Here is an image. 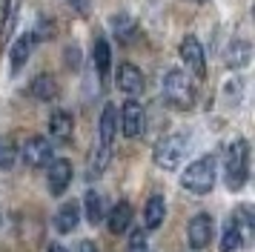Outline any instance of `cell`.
<instances>
[{"instance_id": "obj_9", "label": "cell", "mask_w": 255, "mask_h": 252, "mask_svg": "<svg viewBox=\"0 0 255 252\" xmlns=\"http://www.w3.org/2000/svg\"><path fill=\"white\" fill-rule=\"evenodd\" d=\"M23 160L29 166H46L49 160H52V143H49L46 137H29L23 143Z\"/></svg>"}, {"instance_id": "obj_16", "label": "cell", "mask_w": 255, "mask_h": 252, "mask_svg": "<svg viewBox=\"0 0 255 252\" xmlns=\"http://www.w3.org/2000/svg\"><path fill=\"white\" fill-rule=\"evenodd\" d=\"M78 221H81V209H78V204H63L58 209V215H55V227H58V232H72V229L78 227Z\"/></svg>"}, {"instance_id": "obj_13", "label": "cell", "mask_w": 255, "mask_h": 252, "mask_svg": "<svg viewBox=\"0 0 255 252\" xmlns=\"http://www.w3.org/2000/svg\"><path fill=\"white\" fill-rule=\"evenodd\" d=\"M29 92L35 95L37 101H55L60 89H58V80L52 78V75H37V78L32 80Z\"/></svg>"}, {"instance_id": "obj_28", "label": "cell", "mask_w": 255, "mask_h": 252, "mask_svg": "<svg viewBox=\"0 0 255 252\" xmlns=\"http://www.w3.org/2000/svg\"><path fill=\"white\" fill-rule=\"evenodd\" d=\"M129 252H152V250H146V247H132Z\"/></svg>"}, {"instance_id": "obj_27", "label": "cell", "mask_w": 255, "mask_h": 252, "mask_svg": "<svg viewBox=\"0 0 255 252\" xmlns=\"http://www.w3.org/2000/svg\"><path fill=\"white\" fill-rule=\"evenodd\" d=\"M46 252H66V250H63L60 244H49V250H46Z\"/></svg>"}, {"instance_id": "obj_26", "label": "cell", "mask_w": 255, "mask_h": 252, "mask_svg": "<svg viewBox=\"0 0 255 252\" xmlns=\"http://www.w3.org/2000/svg\"><path fill=\"white\" fill-rule=\"evenodd\" d=\"M78 252H98V247H95L92 241H81V247H78Z\"/></svg>"}, {"instance_id": "obj_2", "label": "cell", "mask_w": 255, "mask_h": 252, "mask_svg": "<svg viewBox=\"0 0 255 252\" xmlns=\"http://www.w3.org/2000/svg\"><path fill=\"white\" fill-rule=\"evenodd\" d=\"M163 101L169 106H175V109H189L195 103V86L186 78V72H181V69L166 72V78H163Z\"/></svg>"}, {"instance_id": "obj_14", "label": "cell", "mask_w": 255, "mask_h": 252, "mask_svg": "<svg viewBox=\"0 0 255 252\" xmlns=\"http://www.w3.org/2000/svg\"><path fill=\"white\" fill-rule=\"evenodd\" d=\"M32 46H35V34H23V37H17L12 46V72H20L23 69V63L29 60V55H32Z\"/></svg>"}, {"instance_id": "obj_11", "label": "cell", "mask_w": 255, "mask_h": 252, "mask_svg": "<svg viewBox=\"0 0 255 252\" xmlns=\"http://www.w3.org/2000/svg\"><path fill=\"white\" fill-rule=\"evenodd\" d=\"M72 129H75V118H72L69 112L58 109V112L49 118V132H52V137H55V140H69Z\"/></svg>"}, {"instance_id": "obj_21", "label": "cell", "mask_w": 255, "mask_h": 252, "mask_svg": "<svg viewBox=\"0 0 255 252\" xmlns=\"http://www.w3.org/2000/svg\"><path fill=\"white\" fill-rule=\"evenodd\" d=\"M83 201H86V218H89V224H98L104 218V198L95 192V189H89Z\"/></svg>"}, {"instance_id": "obj_19", "label": "cell", "mask_w": 255, "mask_h": 252, "mask_svg": "<svg viewBox=\"0 0 255 252\" xmlns=\"http://www.w3.org/2000/svg\"><path fill=\"white\" fill-rule=\"evenodd\" d=\"M227 63L230 66H247L250 63V43L247 40H232L230 52H227Z\"/></svg>"}, {"instance_id": "obj_1", "label": "cell", "mask_w": 255, "mask_h": 252, "mask_svg": "<svg viewBox=\"0 0 255 252\" xmlns=\"http://www.w3.org/2000/svg\"><path fill=\"white\" fill-rule=\"evenodd\" d=\"M224 178L232 192L244 189V183L250 178V143L244 137H235L227 146V163H224Z\"/></svg>"}, {"instance_id": "obj_6", "label": "cell", "mask_w": 255, "mask_h": 252, "mask_svg": "<svg viewBox=\"0 0 255 252\" xmlns=\"http://www.w3.org/2000/svg\"><path fill=\"white\" fill-rule=\"evenodd\" d=\"M46 183H49V192H52V195H63V192H66V186L72 183V163H69V160H66V158L49 160Z\"/></svg>"}, {"instance_id": "obj_5", "label": "cell", "mask_w": 255, "mask_h": 252, "mask_svg": "<svg viewBox=\"0 0 255 252\" xmlns=\"http://www.w3.org/2000/svg\"><path fill=\"white\" fill-rule=\"evenodd\" d=\"M181 60L186 63V69L195 75V78H204L207 75V57H204V49L198 43V37H184V43H181Z\"/></svg>"}, {"instance_id": "obj_17", "label": "cell", "mask_w": 255, "mask_h": 252, "mask_svg": "<svg viewBox=\"0 0 255 252\" xmlns=\"http://www.w3.org/2000/svg\"><path fill=\"white\" fill-rule=\"evenodd\" d=\"M129 224H132V206H129L127 201H121V204L109 212V232L121 235V232L129 229Z\"/></svg>"}, {"instance_id": "obj_24", "label": "cell", "mask_w": 255, "mask_h": 252, "mask_svg": "<svg viewBox=\"0 0 255 252\" xmlns=\"http://www.w3.org/2000/svg\"><path fill=\"white\" fill-rule=\"evenodd\" d=\"M3 17L12 20V6H6V0H0V29H3Z\"/></svg>"}, {"instance_id": "obj_22", "label": "cell", "mask_w": 255, "mask_h": 252, "mask_svg": "<svg viewBox=\"0 0 255 252\" xmlns=\"http://www.w3.org/2000/svg\"><path fill=\"white\" fill-rule=\"evenodd\" d=\"M14 158H17V149L9 137H0V169H12Z\"/></svg>"}, {"instance_id": "obj_23", "label": "cell", "mask_w": 255, "mask_h": 252, "mask_svg": "<svg viewBox=\"0 0 255 252\" xmlns=\"http://www.w3.org/2000/svg\"><path fill=\"white\" fill-rule=\"evenodd\" d=\"M112 29H115V32H121V34H127L129 29H132L129 14H115V17H112Z\"/></svg>"}, {"instance_id": "obj_12", "label": "cell", "mask_w": 255, "mask_h": 252, "mask_svg": "<svg viewBox=\"0 0 255 252\" xmlns=\"http://www.w3.org/2000/svg\"><path fill=\"white\" fill-rule=\"evenodd\" d=\"M115 132H118V109L112 103H106L104 115H101V146L109 149V143L115 140Z\"/></svg>"}, {"instance_id": "obj_25", "label": "cell", "mask_w": 255, "mask_h": 252, "mask_svg": "<svg viewBox=\"0 0 255 252\" xmlns=\"http://www.w3.org/2000/svg\"><path fill=\"white\" fill-rule=\"evenodd\" d=\"M143 241H146V232H135V235H132V247H143ZM132 247H129V250H132Z\"/></svg>"}, {"instance_id": "obj_15", "label": "cell", "mask_w": 255, "mask_h": 252, "mask_svg": "<svg viewBox=\"0 0 255 252\" xmlns=\"http://www.w3.org/2000/svg\"><path fill=\"white\" fill-rule=\"evenodd\" d=\"M163 215H166V201L161 195H152L146 201V209H143V221H146V229H158L163 224Z\"/></svg>"}, {"instance_id": "obj_20", "label": "cell", "mask_w": 255, "mask_h": 252, "mask_svg": "<svg viewBox=\"0 0 255 252\" xmlns=\"http://www.w3.org/2000/svg\"><path fill=\"white\" fill-rule=\"evenodd\" d=\"M92 57H95V66H98V72H101V75H106V72H109V63H112V55H109V43H106L104 37H98V40H95Z\"/></svg>"}, {"instance_id": "obj_29", "label": "cell", "mask_w": 255, "mask_h": 252, "mask_svg": "<svg viewBox=\"0 0 255 252\" xmlns=\"http://www.w3.org/2000/svg\"><path fill=\"white\" fill-rule=\"evenodd\" d=\"M192 3H204V0H192Z\"/></svg>"}, {"instance_id": "obj_7", "label": "cell", "mask_w": 255, "mask_h": 252, "mask_svg": "<svg viewBox=\"0 0 255 252\" xmlns=\"http://www.w3.org/2000/svg\"><path fill=\"white\" fill-rule=\"evenodd\" d=\"M121 129L127 137H138L143 132V106L138 101H127L121 106Z\"/></svg>"}, {"instance_id": "obj_18", "label": "cell", "mask_w": 255, "mask_h": 252, "mask_svg": "<svg viewBox=\"0 0 255 252\" xmlns=\"http://www.w3.org/2000/svg\"><path fill=\"white\" fill-rule=\"evenodd\" d=\"M241 247V227H238V218L232 215L224 224V241H221V252H232Z\"/></svg>"}, {"instance_id": "obj_8", "label": "cell", "mask_w": 255, "mask_h": 252, "mask_svg": "<svg viewBox=\"0 0 255 252\" xmlns=\"http://www.w3.org/2000/svg\"><path fill=\"white\" fill-rule=\"evenodd\" d=\"M186 238H189V247L192 250H204L212 238V218L207 212H201L189 221V229H186Z\"/></svg>"}, {"instance_id": "obj_10", "label": "cell", "mask_w": 255, "mask_h": 252, "mask_svg": "<svg viewBox=\"0 0 255 252\" xmlns=\"http://www.w3.org/2000/svg\"><path fill=\"white\" fill-rule=\"evenodd\" d=\"M118 89L127 95H140L143 92V75L135 63H121L118 66Z\"/></svg>"}, {"instance_id": "obj_3", "label": "cell", "mask_w": 255, "mask_h": 252, "mask_svg": "<svg viewBox=\"0 0 255 252\" xmlns=\"http://www.w3.org/2000/svg\"><path fill=\"white\" fill-rule=\"evenodd\" d=\"M215 169H218V163H215L212 155L198 158L195 163H189V166H186L184 178H181L184 189H189V192H195V195H207L209 189L215 186Z\"/></svg>"}, {"instance_id": "obj_4", "label": "cell", "mask_w": 255, "mask_h": 252, "mask_svg": "<svg viewBox=\"0 0 255 252\" xmlns=\"http://www.w3.org/2000/svg\"><path fill=\"white\" fill-rule=\"evenodd\" d=\"M186 146H189V137L184 132H175V135H166L163 140H158L155 146V163L161 169H178V163L184 160Z\"/></svg>"}]
</instances>
